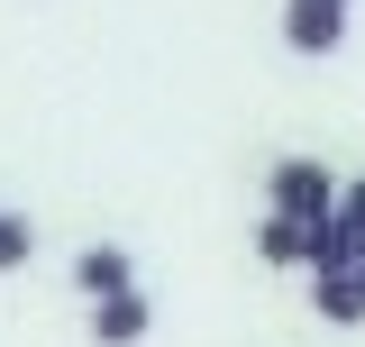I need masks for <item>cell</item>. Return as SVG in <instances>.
<instances>
[{
	"mask_svg": "<svg viewBox=\"0 0 365 347\" xmlns=\"http://www.w3.org/2000/svg\"><path fill=\"white\" fill-rule=\"evenodd\" d=\"M338 174L319 165V156H274V174H265V211H283V219H338Z\"/></svg>",
	"mask_w": 365,
	"mask_h": 347,
	"instance_id": "cell-1",
	"label": "cell"
},
{
	"mask_svg": "<svg viewBox=\"0 0 365 347\" xmlns=\"http://www.w3.org/2000/svg\"><path fill=\"white\" fill-rule=\"evenodd\" d=\"M283 46L292 55H338L347 46V0H283Z\"/></svg>",
	"mask_w": 365,
	"mask_h": 347,
	"instance_id": "cell-2",
	"label": "cell"
},
{
	"mask_svg": "<svg viewBox=\"0 0 365 347\" xmlns=\"http://www.w3.org/2000/svg\"><path fill=\"white\" fill-rule=\"evenodd\" d=\"M73 293H83V302H110V293H137V256L119 247V238H101V247H83V256H73Z\"/></svg>",
	"mask_w": 365,
	"mask_h": 347,
	"instance_id": "cell-3",
	"label": "cell"
},
{
	"mask_svg": "<svg viewBox=\"0 0 365 347\" xmlns=\"http://www.w3.org/2000/svg\"><path fill=\"white\" fill-rule=\"evenodd\" d=\"M146 329H155V302H146V293L91 302V347H146Z\"/></svg>",
	"mask_w": 365,
	"mask_h": 347,
	"instance_id": "cell-4",
	"label": "cell"
},
{
	"mask_svg": "<svg viewBox=\"0 0 365 347\" xmlns=\"http://www.w3.org/2000/svg\"><path fill=\"white\" fill-rule=\"evenodd\" d=\"M311 311H319V329H365V283H356V265H347V274H311Z\"/></svg>",
	"mask_w": 365,
	"mask_h": 347,
	"instance_id": "cell-5",
	"label": "cell"
},
{
	"mask_svg": "<svg viewBox=\"0 0 365 347\" xmlns=\"http://www.w3.org/2000/svg\"><path fill=\"white\" fill-rule=\"evenodd\" d=\"M302 256H311V219H283V211L256 219V265H302Z\"/></svg>",
	"mask_w": 365,
	"mask_h": 347,
	"instance_id": "cell-6",
	"label": "cell"
},
{
	"mask_svg": "<svg viewBox=\"0 0 365 347\" xmlns=\"http://www.w3.org/2000/svg\"><path fill=\"white\" fill-rule=\"evenodd\" d=\"M28 256H37V219L0 211V274H28Z\"/></svg>",
	"mask_w": 365,
	"mask_h": 347,
	"instance_id": "cell-7",
	"label": "cell"
},
{
	"mask_svg": "<svg viewBox=\"0 0 365 347\" xmlns=\"http://www.w3.org/2000/svg\"><path fill=\"white\" fill-rule=\"evenodd\" d=\"M338 228H347V238H356V247H365V174H356V183H347V192H338Z\"/></svg>",
	"mask_w": 365,
	"mask_h": 347,
	"instance_id": "cell-8",
	"label": "cell"
},
{
	"mask_svg": "<svg viewBox=\"0 0 365 347\" xmlns=\"http://www.w3.org/2000/svg\"><path fill=\"white\" fill-rule=\"evenodd\" d=\"M356 283H365V247H356Z\"/></svg>",
	"mask_w": 365,
	"mask_h": 347,
	"instance_id": "cell-9",
	"label": "cell"
}]
</instances>
